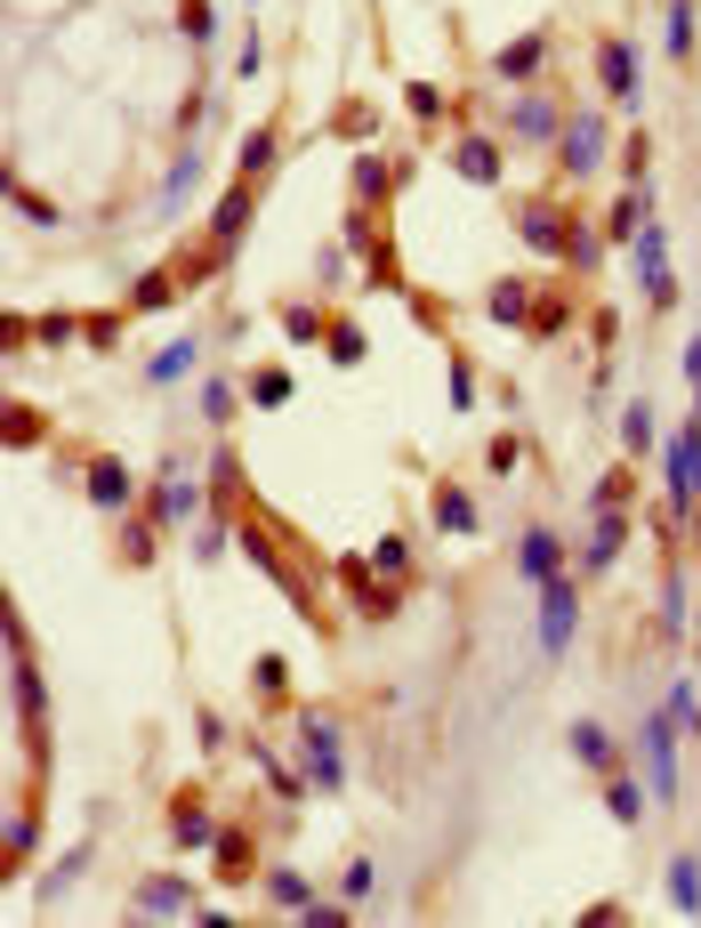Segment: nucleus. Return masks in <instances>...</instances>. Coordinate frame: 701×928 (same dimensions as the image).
<instances>
[{
  "label": "nucleus",
  "instance_id": "obj_3",
  "mask_svg": "<svg viewBox=\"0 0 701 928\" xmlns=\"http://www.w3.org/2000/svg\"><path fill=\"white\" fill-rule=\"evenodd\" d=\"M540 589V654H564V647H573V622H581V598H573V582H564V574H549V582H532Z\"/></svg>",
  "mask_w": 701,
  "mask_h": 928
},
{
  "label": "nucleus",
  "instance_id": "obj_23",
  "mask_svg": "<svg viewBox=\"0 0 701 928\" xmlns=\"http://www.w3.org/2000/svg\"><path fill=\"white\" fill-rule=\"evenodd\" d=\"M621 445H629V452H661V445H654V404H645V396L621 412Z\"/></svg>",
  "mask_w": 701,
  "mask_h": 928
},
{
  "label": "nucleus",
  "instance_id": "obj_34",
  "mask_svg": "<svg viewBox=\"0 0 701 928\" xmlns=\"http://www.w3.org/2000/svg\"><path fill=\"white\" fill-rule=\"evenodd\" d=\"M194 170H202L194 153H177V170H170V194H162V211H177V202H186V186H194Z\"/></svg>",
  "mask_w": 701,
  "mask_h": 928
},
{
  "label": "nucleus",
  "instance_id": "obj_10",
  "mask_svg": "<svg viewBox=\"0 0 701 928\" xmlns=\"http://www.w3.org/2000/svg\"><path fill=\"white\" fill-rule=\"evenodd\" d=\"M516 235H525V243L540 250V259H557V250L573 243V226H564L557 211H540V202H525V211H516Z\"/></svg>",
  "mask_w": 701,
  "mask_h": 928
},
{
  "label": "nucleus",
  "instance_id": "obj_14",
  "mask_svg": "<svg viewBox=\"0 0 701 928\" xmlns=\"http://www.w3.org/2000/svg\"><path fill=\"white\" fill-rule=\"evenodd\" d=\"M250 178H242V186H234V194H218V211H211V243L226 250V243H242V226H250Z\"/></svg>",
  "mask_w": 701,
  "mask_h": 928
},
{
  "label": "nucleus",
  "instance_id": "obj_33",
  "mask_svg": "<svg viewBox=\"0 0 701 928\" xmlns=\"http://www.w3.org/2000/svg\"><path fill=\"white\" fill-rule=\"evenodd\" d=\"M17 703H24V718H41V703H48V694H41V670H33V662H17Z\"/></svg>",
  "mask_w": 701,
  "mask_h": 928
},
{
  "label": "nucleus",
  "instance_id": "obj_38",
  "mask_svg": "<svg viewBox=\"0 0 701 928\" xmlns=\"http://www.w3.org/2000/svg\"><path fill=\"white\" fill-rule=\"evenodd\" d=\"M645 162H654V138H629V146H621V170H629V186L645 178Z\"/></svg>",
  "mask_w": 701,
  "mask_h": 928
},
{
  "label": "nucleus",
  "instance_id": "obj_28",
  "mask_svg": "<svg viewBox=\"0 0 701 928\" xmlns=\"http://www.w3.org/2000/svg\"><path fill=\"white\" fill-rule=\"evenodd\" d=\"M267 896H274L282 913H306V905H315V888H306L299 872H267Z\"/></svg>",
  "mask_w": 701,
  "mask_h": 928
},
{
  "label": "nucleus",
  "instance_id": "obj_20",
  "mask_svg": "<svg viewBox=\"0 0 701 928\" xmlns=\"http://www.w3.org/2000/svg\"><path fill=\"white\" fill-rule=\"evenodd\" d=\"M177 847H218V832H211V815H202V799H177Z\"/></svg>",
  "mask_w": 701,
  "mask_h": 928
},
{
  "label": "nucleus",
  "instance_id": "obj_25",
  "mask_svg": "<svg viewBox=\"0 0 701 928\" xmlns=\"http://www.w3.org/2000/svg\"><path fill=\"white\" fill-rule=\"evenodd\" d=\"M291 388H299V380L274 364V372H258V380H250V404H258V412H282V404H291Z\"/></svg>",
  "mask_w": 701,
  "mask_h": 928
},
{
  "label": "nucleus",
  "instance_id": "obj_17",
  "mask_svg": "<svg viewBox=\"0 0 701 928\" xmlns=\"http://www.w3.org/2000/svg\"><path fill=\"white\" fill-rule=\"evenodd\" d=\"M89 501L97 509H129V469H121V460H97V469H89Z\"/></svg>",
  "mask_w": 701,
  "mask_h": 928
},
{
  "label": "nucleus",
  "instance_id": "obj_41",
  "mask_svg": "<svg viewBox=\"0 0 701 928\" xmlns=\"http://www.w3.org/2000/svg\"><path fill=\"white\" fill-rule=\"evenodd\" d=\"M194 557L218 565V557H226V525H202V533H194Z\"/></svg>",
  "mask_w": 701,
  "mask_h": 928
},
{
  "label": "nucleus",
  "instance_id": "obj_13",
  "mask_svg": "<svg viewBox=\"0 0 701 928\" xmlns=\"http://www.w3.org/2000/svg\"><path fill=\"white\" fill-rule=\"evenodd\" d=\"M621 541H629V518H621V509H596V533H589L581 565H589V574H605V565L621 557Z\"/></svg>",
  "mask_w": 701,
  "mask_h": 928
},
{
  "label": "nucleus",
  "instance_id": "obj_15",
  "mask_svg": "<svg viewBox=\"0 0 701 928\" xmlns=\"http://www.w3.org/2000/svg\"><path fill=\"white\" fill-rule=\"evenodd\" d=\"M194 509H202V493H194L186 477H177V460H162V493H153V518L177 525V518H194Z\"/></svg>",
  "mask_w": 701,
  "mask_h": 928
},
{
  "label": "nucleus",
  "instance_id": "obj_29",
  "mask_svg": "<svg viewBox=\"0 0 701 928\" xmlns=\"http://www.w3.org/2000/svg\"><path fill=\"white\" fill-rule=\"evenodd\" d=\"M661 630H686V574H661Z\"/></svg>",
  "mask_w": 701,
  "mask_h": 928
},
{
  "label": "nucleus",
  "instance_id": "obj_16",
  "mask_svg": "<svg viewBox=\"0 0 701 928\" xmlns=\"http://www.w3.org/2000/svg\"><path fill=\"white\" fill-rule=\"evenodd\" d=\"M452 170L476 178V186H492V178H500V146H492V138H460L452 146Z\"/></svg>",
  "mask_w": 701,
  "mask_h": 928
},
{
  "label": "nucleus",
  "instance_id": "obj_12",
  "mask_svg": "<svg viewBox=\"0 0 701 928\" xmlns=\"http://www.w3.org/2000/svg\"><path fill=\"white\" fill-rule=\"evenodd\" d=\"M516 565H525V582H549V574H564V541L549 525H532L525 541H516Z\"/></svg>",
  "mask_w": 701,
  "mask_h": 928
},
{
  "label": "nucleus",
  "instance_id": "obj_19",
  "mask_svg": "<svg viewBox=\"0 0 701 928\" xmlns=\"http://www.w3.org/2000/svg\"><path fill=\"white\" fill-rule=\"evenodd\" d=\"M138 913H145V920L186 913V881H145V888H138Z\"/></svg>",
  "mask_w": 701,
  "mask_h": 928
},
{
  "label": "nucleus",
  "instance_id": "obj_27",
  "mask_svg": "<svg viewBox=\"0 0 701 928\" xmlns=\"http://www.w3.org/2000/svg\"><path fill=\"white\" fill-rule=\"evenodd\" d=\"M186 372H194V340H170L153 355V388H170V380H186Z\"/></svg>",
  "mask_w": 701,
  "mask_h": 928
},
{
  "label": "nucleus",
  "instance_id": "obj_42",
  "mask_svg": "<svg viewBox=\"0 0 701 928\" xmlns=\"http://www.w3.org/2000/svg\"><path fill=\"white\" fill-rule=\"evenodd\" d=\"M339 896H347V905H363V896H371V864H363V856L347 864V881H339Z\"/></svg>",
  "mask_w": 701,
  "mask_h": 928
},
{
  "label": "nucleus",
  "instance_id": "obj_26",
  "mask_svg": "<svg viewBox=\"0 0 701 928\" xmlns=\"http://www.w3.org/2000/svg\"><path fill=\"white\" fill-rule=\"evenodd\" d=\"M435 518H444V533H476V501H467L460 484H444V493H435Z\"/></svg>",
  "mask_w": 701,
  "mask_h": 928
},
{
  "label": "nucleus",
  "instance_id": "obj_31",
  "mask_svg": "<svg viewBox=\"0 0 701 928\" xmlns=\"http://www.w3.org/2000/svg\"><path fill=\"white\" fill-rule=\"evenodd\" d=\"M274 170V130H250L242 138V178H267Z\"/></svg>",
  "mask_w": 701,
  "mask_h": 928
},
{
  "label": "nucleus",
  "instance_id": "obj_6",
  "mask_svg": "<svg viewBox=\"0 0 701 928\" xmlns=\"http://www.w3.org/2000/svg\"><path fill=\"white\" fill-rule=\"evenodd\" d=\"M557 153H564V170H573V178H589L596 162H605V121H596V114H581V121H564V138H557Z\"/></svg>",
  "mask_w": 701,
  "mask_h": 928
},
{
  "label": "nucleus",
  "instance_id": "obj_36",
  "mask_svg": "<svg viewBox=\"0 0 701 928\" xmlns=\"http://www.w3.org/2000/svg\"><path fill=\"white\" fill-rule=\"evenodd\" d=\"M202 420H234V388H226V380L202 388Z\"/></svg>",
  "mask_w": 701,
  "mask_h": 928
},
{
  "label": "nucleus",
  "instance_id": "obj_11",
  "mask_svg": "<svg viewBox=\"0 0 701 928\" xmlns=\"http://www.w3.org/2000/svg\"><path fill=\"white\" fill-rule=\"evenodd\" d=\"M540 65H549V33H516L500 57H492V73H500V82H532Z\"/></svg>",
  "mask_w": 701,
  "mask_h": 928
},
{
  "label": "nucleus",
  "instance_id": "obj_37",
  "mask_svg": "<svg viewBox=\"0 0 701 928\" xmlns=\"http://www.w3.org/2000/svg\"><path fill=\"white\" fill-rule=\"evenodd\" d=\"M282 331H291V340H323V316H315V307H291V316H282Z\"/></svg>",
  "mask_w": 701,
  "mask_h": 928
},
{
  "label": "nucleus",
  "instance_id": "obj_9",
  "mask_svg": "<svg viewBox=\"0 0 701 928\" xmlns=\"http://www.w3.org/2000/svg\"><path fill=\"white\" fill-rule=\"evenodd\" d=\"M564 743H573V759L596 767V776H613V767H621V743L596 727V718H573V727H564Z\"/></svg>",
  "mask_w": 701,
  "mask_h": 928
},
{
  "label": "nucleus",
  "instance_id": "obj_45",
  "mask_svg": "<svg viewBox=\"0 0 701 928\" xmlns=\"http://www.w3.org/2000/svg\"><path fill=\"white\" fill-rule=\"evenodd\" d=\"M138 307H170V282L162 275H138Z\"/></svg>",
  "mask_w": 701,
  "mask_h": 928
},
{
  "label": "nucleus",
  "instance_id": "obj_24",
  "mask_svg": "<svg viewBox=\"0 0 701 928\" xmlns=\"http://www.w3.org/2000/svg\"><path fill=\"white\" fill-rule=\"evenodd\" d=\"M645 211H654V186H645V178H637V186H629V194L613 202V235H637V226H645Z\"/></svg>",
  "mask_w": 701,
  "mask_h": 928
},
{
  "label": "nucleus",
  "instance_id": "obj_44",
  "mask_svg": "<svg viewBox=\"0 0 701 928\" xmlns=\"http://www.w3.org/2000/svg\"><path fill=\"white\" fill-rule=\"evenodd\" d=\"M411 114H420V121H435V114H444V89H435V82H420V89H411Z\"/></svg>",
  "mask_w": 701,
  "mask_h": 928
},
{
  "label": "nucleus",
  "instance_id": "obj_7",
  "mask_svg": "<svg viewBox=\"0 0 701 928\" xmlns=\"http://www.w3.org/2000/svg\"><path fill=\"white\" fill-rule=\"evenodd\" d=\"M596 73H605V97H613V106H637V49H629V41H605V49H596Z\"/></svg>",
  "mask_w": 701,
  "mask_h": 928
},
{
  "label": "nucleus",
  "instance_id": "obj_18",
  "mask_svg": "<svg viewBox=\"0 0 701 928\" xmlns=\"http://www.w3.org/2000/svg\"><path fill=\"white\" fill-rule=\"evenodd\" d=\"M492 316H500V323H516V331H532V291H525V282H492Z\"/></svg>",
  "mask_w": 701,
  "mask_h": 928
},
{
  "label": "nucleus",
  "instance_id": "obj_32",
  "mask_svg": "<svg viewBox=\"0 0 701 928\" xmlns=\"http://www.w3.org/2000/svg\"><path fill=\"white\" fill-rule=\"evenodd\" d=\"M355 202H387V162H371V153L355 162Z\"/></svg>",
  "mask_w": 701,
  "mask_h": 928
},
{
  "label": "nucleus",
  "instance_id": "obj_5",
  "mask_svg": "<svg viewBox=\"0 0 701 928\" xmlns=\"http://www.w3.org/2000/svg\"><path fill=\"white\" fill-rule=\"evenodd\" d=\"M306 783H323V791H339L347 783V759H339V735H331V718H306Z\"/></svg>",
  "mask_w": 701,
  "mask_h": 928
},
{
  "label": "nucleus",
  "instance_id": "obj_1",
  "mask_svg": "<svg viewBox=\"0 0 701 928\" xmlns=\"http://www.w3.org/2000/svg\"><path fill=\"white\" fill-rule=\"evenodd\" d=\"M637 776L661 808H678V718H669V703L637 718Z\"/></svg>",
  "mask_w": 701,
  "mask_h": 928
},
{
  "label": "nucleus",
  "instance_id": "obj_8",
  "mask_svg": "<svg viewBox=\"0 0 701 928\" xmlns=\"http://www.w3.org/2000/svg\"><path fill=\"white\" fill-rule=\"evenodd\" d=\"M508 130L525 138V146H557L564 138V114L549 106V97H516V114H508Z\"/></svg>",
  "mask_w": 701,
  "mask_h": 928
},
{
  "label": "nucleus",
  "instance_id": "obj_47",
  "mask_svg": "<svg viewBox=\"0 0 701 928\" xmlns=\"http://www.w3.org/2000/svg\"><path fill=\"white\" fill-rule=\"evenodd\" d=\"M686 380H693V404H701V331L686 340Z\"/></svg>",
  "mask_w": 701,
  "mask_h": 928
},
{
  "label": "nucleus",
  "instance_id": "obj_2",
  "mask_svg": "<svg viewBox=\"0 0 701 928\" xmlns=\"http://www.w3.org/2000/svg\"><path fill=\"white\" fill-rule=\"evenodd\" d=\"M661 477H669V518H661V525H686L693 509H701V412H693L686 428H669Z\"/></svg>",
  "mask_w": 701,
  "mask_h": 928
},
{
  "label": "nucleus",
  "instance_id": "obj_39",
  "mask_svg": "<svg viewBox=\"0 0 701 928\" xmlns=\"http://www.w3.org/2000/svg\"><path fill=\"white\" fill-rule=\"evenodd\" d=\"M234 484H242V460L218 452V460H211V493H234Z\"/></svg>",
  "mask_w": 701,
  "mask_h": 928
},
{
  "label": "nucleus",
  "instance_id": "obj_46",
  "mask_svg": "<svg viewBox=\"0 0 701 928\" xmlns=\"http://www.w3.org/2000/svg\"><path fill=\"white\" fill-rule=\"evenodd\" d=\"M347 913H355V905H347V896H339V905H306L299 920H315V928H331V920H347Z\"/></svg>",
  "mask_w": 701,
  "mask_h": 928
},
{
  "label": "nucleus",
  "instance_id": "obj_43",
  "mask_svg": "<svg viewBox=\"0 0 701 928\" xmlns=\"http://www.w3.org/2000/svg\"><path fill=\"white\" fill-rule=\"evenodd\" d=\"M331 364H363V331H331Z\"/></svg>",
  "mask_w": 701,
  "mask_h": 928
},
{
  "label": "nucleus",
  "instance_id": "obj_30",
  "mask_svg": "<svg viewBox=\"0 0 701 928\" xmlns=\"http://www.w3.org/2000/svg\"><path fill=\"white\" fill-rule=\"evenodd\" d=\"M669 718H678V735H693L701 727V686H686V679L669 686Z\"/></svg>",
  "mask_w": 701,
  "mask_h": 928
},
{
  "label": "nucleus",
  "instance_id": "obj_22",
  "mask_svg": "<svg viewBox=\"0 0 701 928\" xmlns=\"http://www.w3.org/2000/svg\"><path fill=\"white\" fill-rule=\"evenodd\" d=\"M645 799H654V791H637L629 776H621V767H613V776H605V808H613L621 823H637V815H645Z\"/></svg>",
  "mask_w": 701,
  "mask_h": 928
},
{
  "label": "nucleus",
  "instance_id": "obj_40",
  "mask_svg": "<svg viewBox=\"0 0 701 928\" xmlns=\"http://www.w3.org/2000/svg\"><path fill=\"white\" fill-rule=\"evenodd\" d=\"M596 250H605V243H596L589 226H573V243H564V259H573V267H596Z\"/></svg>",
  "mask_w": 701,
  "mask_h": 928
},
{
  "label": "nucleus",
  "instance_id": "obj_4",
  "mask_svg": "<svg viewBox=\"0 0 701 928\" xmlns=\"http://www.w3.org/2000/svg\"><path fill=\"white\" fill-rule=\"evenodd\" d=\"M637 275H645V299L654 307H678V275H669V235L661 226H637Z\"/></svg>",
  "mask_w": 701,
  "mask_h": 928
},
{
  "label": "nucleus",
  "instance_id": "obj_35",
  "mask_svg": "<svg viewBox=\"0 0 701 928\" xmlns=\"http://www.w3.org/2000/svg\"><path fill=\"white\" fill-rule=\"evenodd\" d=\"M347 243L363 250V259H387V243H379V226H371V218H347Z\"/></svg>",
  "mask_w": 701,
  "mask_h": 928
},
{
  "label": "nucleus",
  "instance_id": "obj_21",
  "mask_svg": "<svg viewBox=\"0 0 701 928\" xmlns=\"http://www.w3.org/2000/svg\"><path fill=\"white\" fill-rule=\"evenodd\" d=\"M669 905H678V913H701V864H693V856L669 864Z\"/></svg>",
  "mask_w": 701,
  "mask_h": 928
}]
</instances>
